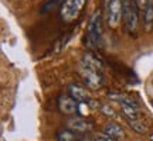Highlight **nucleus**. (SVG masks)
Masks as SVG:
<instances>
[{"mask_svg":"<svg viewBox=\"0 0 153 141\" xmlns=\"http://www.w3.org/2000/svg\"><path fill=\"white\" fill-rule=\"evenodd\" d=\"M85 45L91 49H98L102 47V14H101V10H95L88 20Z\"/></svg>","mask_w":153,"mask_h":141,"instance_id":"nucleus-1","label":"nucleus"},{"mask_svg":"<svg viewBox=\"0 0 153 141\" xmlns=\"http://www.w3.org/2000/svg\"><path fill=\"white\" fill-rule=\"evenodd\" d=\"M104 13L108 27L118 28L120 20H123L120 0H104Z\"/></svg>","mask_w":153,"mask_h":141,"instance_id":"nucleus-2","label":"nucleus"},{"mask_svg":"<svg viewBox=\"0 0 153 141\" xmlns=\"http://www.w3.org/2000/svg\"><path fill=\"white\" fill-rule=\"evenodd\" d=\"M87 0H65L60 7V16L62 21L71 23L79 16L82 7L85 6Z\"/></svg>","mask_w":153,"mask_h":141,"instance_id":"nucleus-3","label":"nucleus"},{"mask_svg":"<svg viewBox=\"0 0 153 141\" xmlns=\"http://www.w3.org/2000/svg\"><path fill=\"white\" fill-rule=\"evenodd\" d=\"M79 73H81L85 85H87L89 89H99V87L102 86V83H104V78H102V73H101V72L91 70V69H87V68L79 66Z\"/></svg>","mask_w":153,"mask_h":141,"instance_id":"nucleus-4","label":"nucleus"},{"mask_svg":"<svg viewBox=\"0 0 153 141\" xmlns=\"http://www.w3.org/2000/svg\"><path fill=\"white\" fill-rule=\"evenodd\" d=\"M79 66L82 68H87V69L91 70H97V72H101L104 70V64L102 61L99 59L97 55H94L92 52H85V54L81 57V61H79Z\"/></svg>","mask_w":153,"mask_h":141,"instance_id":"nucleus-5","label":"nucleus"},{"mask_svg":"<svg viewBox=\"0 0 153 141\" xmlns=\"http://www.w3.org/2000/svg\"><path fill=\"white\" fill-rule=\"evenodd\" d=\"M67 90H68V95H70L72 99H75L78 103H84V102H88V100H91L89 92H88V90H87V89H85L84 86H81V85L71 83V85H68Z\"/></svg>","mask_w":153,"mask_h":141,"instance_id":"nucleus-6","label":"nucleus"},{"mask_svg":"<svg viewBox=\"0 0 153 141\" xmlns=\"http://www.w3.org/2000/svg\"><path fill=\"white\" fill-rule=\"evenodd\" d=\"M139 11H140V9H139V6H137L136 0H132L129 14H128V17L123 20L126 28H128V31H131V33H133V31L136 30L137 20H139Z\"/></svg>","mask_w":153,"mask_h":141,"instance_id":"nucleus-7","label":"nucleus"},{"mask_svg":"<svg viewBox=\"0 0 153 141\" xmlns=\"http://www.w3.org/2000/svg\"><path fill=\"white\" fill-rule=\"evenodd\" d=\"M58 109L64 114H75L78 113V102L72 99L70 95L68 96H60L58 99Z\"/></svg>","mask_w":153,"mask_h":141,"instance_id":"nucleus-8","label":"nucleus"},{"mask_svg":"<svg viewBox=\"0 0 153 141\" xmlns=\"http://www.w3.org/2000/svg\"><path fill=\"white\" fill-rule=\"evenodd\" d=\"M65 129H70V130L81 134V133H85V131L91 130V124L82 119H70V120H67Z\"/></svg>","mask_w":153,"mask_h":141,"instance_id":"nucleus-9","label":"nucleus"},{"mask_svg":"<svg viewBox=\"0 0 153 141\" xmlns=\"http://www.w3.org/2000/svg\"><path fill=\"white\" fill-rule=\"evenodd\" d=\"M102 133H105L106 136H109L111 138H114V140H122V138H125V131H123V129H122L119 124H115V123L105 124Z\"/></svg>","mask_w":153,"mask_h":141,"instance_id":"nucleus-10","label":"nucleus"},{"mask_svg":"<svg viewBox=\"0 0 153 141\" xmlns=\"http://www.w3.org/2000/svg\"><path fill=\"white\" fill-rule=\"evenodd\" d=\"M143 24L146 31H152L153 28V0H149L146 7L143 9Z\"/></svg>","mask_w":153,"mask_h":141,"instance_id":"nucleus-11","label":"nucleus"},{"mask_svg":"<svg viewBox=\"0 0 153 141\" xmlns=\"http://www.w3.org/2000/svg\"><path fill=\"white\" fill-rule=\"evenodd\" d=\"M82 136L79 133L70 130V129H64L57 133V141H82Z\"/></svg>","mask_w":153,"mask_h":141,"instance_id":"nucleus-12","label":"nucleus"},{"mask_svg":"<svg viewBox=\"0 0 153 141\" xmlns=\"http://www.w3.org/2000/svg\"><path fill=\"white\" fill-rule=\"evenodd\" d=\"M120 110H122V114H123L128 120H140V117H142V113H140L139 109H136V107H131V106L120 104Z\"/></svg>","mask_w":153,"mask_h":141,"instance_id":"nucleus-13","label":"nucleus"},{"mask_svg":"<svg viewBox=\"0 0 153 141\" xmlns=\"http://www.w3.org/2000/svg\"><path fill=\"white\" fill-rule=\"evenodd\" d=\"M62 3H64V0H47V1L41 6V13H43V14H45V13L51 11L53 9H55V7L62 6Z\"/></svg>","mask_w":153,"mask_h":141,"instance_id":"nucleus-14","label":"nucleus"},{"mask_svg":"<svg viewBox=\"0 0 153 141\" xmlns=\"http://www.w3.org/2000/svg\"><path fill=\"white\" fill-rule=\"evenodd\" d=\"M129 126H131L136 133H140V134H143V133L148 131V127L143 124L142 120H129Z\"/></svg>","mask_w":153,"mask_h":141,"instance_id":"nucleus-15","label":"nucleus"},{"mask_svg":"<svg viewBox=\"0 0 153 141\" xmlns=\"http://www.w3.org/2000/svg\"><path fill=\"white\" fill-rule=\"evenodd\" d=\"M122 3V11H123V20H125L128 14H129V10H131V4H132V0H120Z\"/></svg>","mask_w":153,"mask_h":141,"instance_id":"nucleus-16","label":"nucleus"},{"mask_svg":"<svg viewBox=\"0 0 153 141\" xmlns=\"http://www.w3.org/2000/svg\"><path fill=\"white\" fill-rule=\"evenodd\" d=\"M101 113L105 114V116H109V117H114L115 116V112L109 106H106V104H102V106H101Z\"/></svg>","mask_w":153,"mask_h":141,"instance_id":"nucleus-17","label":"nucleus"},{"mask_svg":"<svg viewBox=\"0 0 153 141\" xmlns=\"http://www.w3.org/2000/svg\"><path fill=\"white\" fill-rule=\"evenodd\" d=\"M94 140H95V141H115L114 138H111L109 136H106L105 133H101V134H97V136L94 137Z\"/></svg>","mask_w":153,"mask_h":141,"instance_id":"nucleus-18","label":"nucleus"},{"mask_svg":"<svg viewBox=\"0 0 153 141\" xmlns=\"http://www.w3.org/2000/svg\"><path fill=\"white\" fill-rule=\"evenodd\" d=\"M148 1L149 0H136V3H137V6H139V9L143 11V9L146 7V4H148Z\"/></svg>","mask_w":153,"mask_h":141,"instance_id":"nucleus-19","label":"nucleus"},{"mask_svg":"<svg viewBox=\"0 0 153 141\" xmlns=\"http://www.w3.org/2000/svg\"><path fill=\"white\" fill-rule=\"evenodd\" d=\"M150 106H152V107H153V100H152V102H150Z\"/></svg>","mask_w":153,"mask_h":141,"instance_id":"nucleus-20","label":"nucleus"},{"mask_svg":"<svg viewBox=\"0 0 153 141\" xmlns=\"http://www.w3.org/2000/svg\"><path fill=\"white\" fill-rule=\"evenodd\" d=\"M82 141H89V140H82Z\"/></svg>","mask_w":153,"mask_h":141,"instance_id":"nucleus-21","label":"nucleus"},{"mask_svg":"<svg viewBox=\"0 0 153 141\" xmlns=\"http://www.w3.org/2000/svg\"><path fill=\"white\" fill-rule=\"evenodd\" d=\"M152 141H153V136H152Z\"/></svg>","mask_w":153,"mask_h":141,"instance_id":"nucleus-22","label":"nucleus"}]
</instances>
